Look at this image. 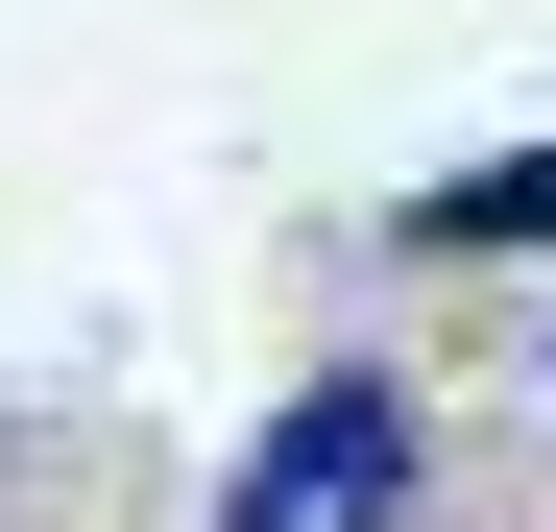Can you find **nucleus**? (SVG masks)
<instances>
[{
  "label": "nucleus",
  "mask_w": 556,
  "mask_h": 532,
  "mask_svg": "<svg viewBox=\"0 0 556 532\" xmlns=\"http://www.w3.org/2000/svg\"><path fill=\"white\" fill-rule=\"evenodd\" d=\"M388 508H412V411H388V388H315L291 460L242 484V532H388Z\"/></svg>",
  "instance_id": "1"
}]
</instances>
